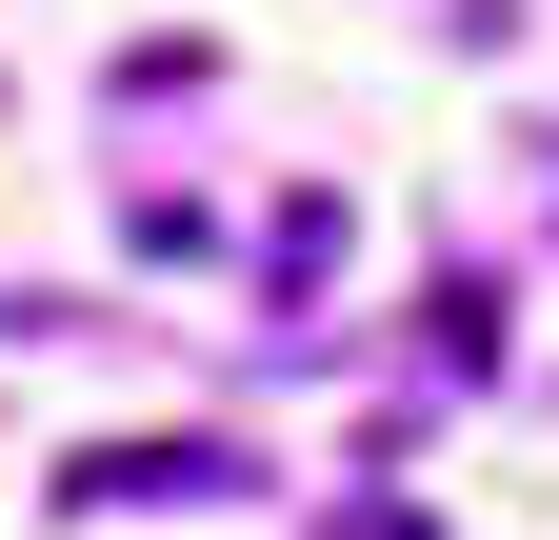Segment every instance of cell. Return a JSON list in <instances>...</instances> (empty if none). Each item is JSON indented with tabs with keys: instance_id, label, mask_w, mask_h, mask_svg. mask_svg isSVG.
Segmentation results:
<instances>
[{
	"instance_id": "6da1fadb",
	"label": "cell",
	"mask_w": 559,
	"mask_h": 540,
	"mask_svg": "<svg viewBox=\"0 0 559 540\" xmlns=\"http://www.w3.org/2000/svg\"><path fill=\"white\" fill-rule=\"evenodd\" d=\"M140 501L221 520V501H260V460L240 441H81V460H60V520H140Z\"/></svg>"
},
{
	"instance_id": "7a4b0ae2",
	"label": "cell",
	"mask_w": 559,
	"mask_h": 540,
	"mask_svg": "<svg viewBox=\"0 0 559 540\" xmlns=\"http://www.w3.org/2000/svg\"><path fill=\"white\" fill-rule=\"evenodd\" d=\"M260 260H280V301H320V281H340V200L300 180V200H280V221H260Z\"/></svg>"
},
{
	"instance_id": "3957f363",
	"label": "cell",
	"mask_w": 559,
	"mask_h": 540,
	"mask_svg": "<svg viewBox=\"0 0 559 540\" xmlns=\"http://www.w3.org/2000/svg\"><path fill=\"white\" fill-rule=\"evenodd\" d=\"M340 540H440V520H400V501H360V520H340Z\"/></svg>"
}]
</instances>
